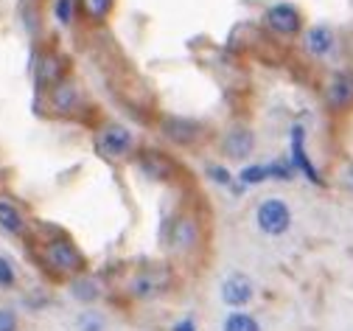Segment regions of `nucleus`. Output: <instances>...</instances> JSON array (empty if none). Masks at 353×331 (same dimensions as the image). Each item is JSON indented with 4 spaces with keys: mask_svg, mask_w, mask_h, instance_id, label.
I'll list each match as a JSON object with an SVG mask.
<instances>
[{
    "mask_svg": "<svg viewBox=\"0 0 353 331\" xmlns=\"http://www.w3.org/2000/svg\"><path fill=\"white\" fill-rule=\"evenodd\" d=\"M42 256H46V264L54 272H62V275H76L84 267V256L68 239H51L46 245V253H42Z\"/></svg>",
    "mask_w": 353,
    "mask_h": 331,
    "instance_id": "nucleus-1",
    "label": "nucleus"
},
{
    "mask_svg": "<svg viewBox=\"0 0 353 331\" xmlns=\"http://www.w3.org/2000/svg\"><path fill=\"white\" fill-rule=\"evenodd\" d=\"M255 219H258V227H261L263 233L281 236V233H286L289 225H292V211H289V205H286L283 200L270 197V200H263V202L258 205Z\"/></svg>",
    "mask_w": 353,
    "mask_h": 331,
    "instance_id": "nucleus-2",
    "label": "nucleus"
},
{
    "mask_svg": "<svg viewBox=\"0 0 353 331\" xmlns=\"http://www.w3.org/2000/svg\"><path fill=\"white\" fill-rule=\"evenodd\" d=\"M132 146H135V138H132V132L121 124H110L99 135V149L107 158H123V155L132 152Z\"/></svg>",
    "mask_w": 353,
    "mask_h": 331,
    "instance_id": "nucleus-3",
    "label": "nucleus"
},
{
    "mask_svg": "<svg viewBox=\"0 0 353 331\" xmlns=\"http://www.w3.org/2000/svg\"><path fill=\"white\" fill-rule=\"evenodd\" d=\"M250 298H252V281L247 275L236 272V275H228L222 281V301L228 306H236L239 309V306L250 303Z\"/></svg>",
    "mask_w": 353,
    "mask_h": 331,
    "instance_id": "nucleus-4",
    "label": "nucleus"
},
{
    "mask_svg": "<svg viewBox=\"0 0 353 331\" xmlns=\"http://www.w3.org/2000/svg\"><path fill=\"white\" fill-rule=\"evenodd\" d=\"M267 23H270L272 31L289 37V34H297V28H300V15H297L294 6L278 3V6H272V9L267 12Z\"/></svg>",
    "mask_w": 353,
    "mask_h": 331,
    "instance_id": "nucleus-5",
    "label": "nucleus"
},
{
    "mask_svg": "<svg viewBox=\"0 0 353 331\" xmlns=\"http://www.w3.org/2000/svg\"><path fill=\"white\" fill-rule=\"evenodd\" d=\"M292 163H294V169H300L312 182L323 185L320 171L312 166V160H308V155H305V149H303V126H294V129H292Z\"/></svg>",
    "mask_w": 353,
    "mask_h": 331,
    "instance_id": "nucleus-6",
    "label": "nucleus"
},
{
    "mask_svg": "<svg viewBox=\"0 0 353 331\" xmlns=\"http://www.w3.org/2000/svg\"><path fill=\"white\" fill-rule=\"evenodd\" d=\"M225 152L233 160H244L252 152V132L247 129H230L225 138Z\"/></svg>",
    "mask_w": 353,
    "mask_h": 331,
    "instance_id": "nucleus-7",
    "label": "nucleus"
},
{
    "mask_svg": "<svg viewBox=\"0 0 353 331\" xmlns=\"http://www.w3.org/2000/svg\"><path fill=\"white\" fill-rule=\"evenodd\" d=\"M0 230L3 233H12V236H20L26 230V219H23V211L9 202V200H0Z\"/></svg>",
    "mask_w": 353,
    "mask_h": 331,
    "instance_id": "nucleus-8",
    "label": "nucleus"
},
{
    "mask_svg": "<svg viewBox=\"0 0 353 331\" xmlns=\"http://www.w3.org/2000/svg\"><path fill=\"white\" fill-rule=\"evenodd\" d=\"M353 102V79L347 73H336L331 87H328V104L331 107H345Z\"/></svg>",
    "mask_w": 353,
    "mask_h": 331,
    "instance_id": "nucleus-9",
    "label": "nucleus"
},
{
    "mask_svg": "<svg viewBox=\"0 0 353 331\" xmlns=\"http://www.w3.org/2000/svg\"><path fill=\"white\" fill-rule=\"evenodd\" d=\"M51 104H54V110H59V113L76 110V104H79L76 87H73L70 82H59V84L54 87V93H51Z\"/></svg>",
    "mask_w": 353,
    "mask_h": 331,
    "instance_id": "nucleus-10",
    "label": "nucleus"
},
{
    "mask_svg": "<svg viewBox=\"0 0 353 331\" xmlns=\"http://www.w3.org/2000/svg\"><path fill=\"white\" fill-rule=\"evenodd\" d=\"M331 45H334V34L325 26H314L305 37V48H308V54H314V57H323Z\"/></svg>",
    "mask_w": 353,
    "mask_h": 331,
    "instance_id": "nucleus-11",
    "label": "nucleus"
},
{
    "mask_svg": "<svg viewBox=\"0 0 353 331\" xmlns=\"http://www.w3.org/2000/svg\"><path fill=\"white\" fill-rule=\"evenodd\" d=\"M165 132L168 138H174L176 144H191V140L199 135V126L191 121H180V118H168L165 121Z\"/></svg>",
    "mask_w": 353,
    "mask_h": 331,
    "instance_id": "nucleus-12",
    "label": "nucleus"
},
{
    "mask_svg": "<svg viewBox=\"0 0 353 331\" xmlns=\"http://www.w3.org/2000/svg\"><path fill=\"white\" fill-rule=\"evenodd\" d=\"M141 169H143L149 177H160V180L171 174V163H168L163 155H157V152L143 155V158H141Z\"/></svg>",
    "mask_w": 353,
    "mask_h": 331,
    "instance_id": "nucleus-13",
    "label": "nucleus"
},
{
    "mask_svg": "<svg viewBox=\"0 0 353 331\" xmlns=\"http://www.w3.org/2000/svg\"><path fill=\"white\" fill-rule=\"evenodd\" d=\"M62 70H65V65H62V59L57 54L42 57V62H39V79L42 82H57L62 76Z\"/></svg>",
    "mask_w": 353,
    "mask_h": 331,
    "instance_id": "nucleus-14",
    "label": "nucleus"
},
{
    "mask_svg": "<svg viewBox=\"0 0 353 331\" xmlns=\"http://www.w3.org/2000/svg\"><path fill=\"white\" fill-rule=\"evenodd\" d=\"M225 331H261V328H258V320L255 317L236 312V314H230L225 320Z\"/></svg>",
    "mask_w": 353,
    "mask_h": 331,
    "instance_id": "nucleus-15",
    "label": "nucleus"
},
{
    "mask_svg": "<svg viewBox=\"0 0 353 331\" xmlns=\"http://www.w3.org/2000/svg\"><path fill=\"white\" fill-rule=\"evenodd\" d=\"M194 239H196V227L188 219L176 222V227H174V247H188Z\"/></svg>",
    "mask_w": 353,
    "mask_h": 331,
    "instance_id": "nucleus-16",
    "label": "nucleus"
},
{
    "mask_svg": "<svg viewBox=\"0 0 353 331\" xmlns=\"http://www.w3.org/2000/svg\"><path fill=\"white\" fill-rule=\"evenodd\" d=\"M81 9L87 17H93V20H101L112 12V0H81Z\"/></svg>",
    "mask_w": 353,
    "mask_h": 331,
    "instance_id": "nucleus-17",
    "label": "nucleus"
},
{
    "mask_svg": "<svg viewBox=\"0 0 353 331\" xmlns=\"http://www.w3.org/2000/svg\"><path fill=\"white\" fill-rule=\"evenodd\" d=\"M160 290V283H157V278H152V275H138L135 281H132V292H135L138 298H149V295H154Z\"/></svg>",
    "mask_w": 353,
    "mask_h": 331,
    "instance_id": "nucleus-18",
    "label": "nucleus"
},
{
    "mask_svg": "<svg viewBox=\"0 0 353 331\" xmlns=\"http://www.w3.org/2000/svg\"><path fill=\"white\" fill-rule=\"evenodd\" d=\"M73 295H76L79 301H84V303H90V301L99 298V287H96L90 278H79V281L73 283Z\"/></svg>",
    "mask_w": 353,
    "mask_h": 331,
    "instance_id": "nucleus-19",
    "label": "nucleus"
},
{
    "mask_svg": "<svg viewBox=\"0 0 353 331\" xmlns=\"http://www.w3.org/2000/svg\"><path fill=\"white\" fill-rule=\"evenodd\" d=\"M76 325H79V331H104V317L99 312H84Z\"/></svg>",
    "mask_w": 353,
    "mask_h": 331,
    "instance_id": "nucleus-20",
    "label": "nucleus"
},
{
    "mask_svg": "<svg viewBox=\"0 0 353 331\" xmlns=\"http://www.w3.org/2000/svg\"><path fill=\"white\" fill-rule=\"evenodd\" d=\"M267 166H247L241 171V182H261V180H267Z\"/></svg>",
    "mask_w": 353,
    "mask_h": 331,
    "instance_id": "nucleus-21",
    "label": "nucleus"
},
{
    "mask_svg": "<svg viewBox=\"0 0 353 331\" xmlns=\"http://www.w3.org/2000/svg\"><path fill=\"white\" fill-rule=\"evenodd\" d=\"M0 287H14V267L0 256Z\"/></svg>",
    "mask_w": 353,
    "mask_h": 331,
    "instance_id": "nucleus-22",
    "label": "nucleus"
},
{
    "mask_svg": "<svg viewBox=\"0 0 353 331\" xmlns=\"http://www.w3.org/2000/svg\"><path fill=\"white\" fill-rule=\"evenodd\" d=\"M70 17H73V0H57V20L68 26Z\"/></svg>",
    "mask_w": 353,
    "mask_h": 331,
    "instance_id": "nucleus-23",
    "label": "nucleus"
},
{
    "mask_svg": "<svg viewBox=\"0 0 353 331\" xmlns=\"http://www.w3.org/2000/svg\"><path fill=\"white\" fill-rule=\"evenodd\" d=\"M0 331H17V314L12 309H0Z\"/></svg>",
    "mask_w": 353,
    "mask_h": 331,
    "instance_id": "nucleus-24",
    "label": "nucleus"
},
{
    "mask_svg": "<svg viewBox=\"0 0 353 331\" xmlns=\"http://www.w3.org/2000/svg\"><path fill=\"white\" fill-rule=\"evenodd\" d=\"M210 177H213L216 182H222V185H230V171L219 169V166H210Z\"/></svg>",
    "mask_w": 353,
    "mask_h": 331,
    "instance_id": "nucleus-25",
    "label": "nucleus"
},
{
    "mask_svg": "<svg viewBox=\"0 0 353 331\" xmlns=\"http://www.w3.org/2000/svg\"><path fill=\"white\" fill-rule=\"evenodd\" d=\"M174 331H194V323L191 320H183V323H176Z\"/></svg>",
    "mask_w": 353,
    "mask_h": 331,
    "instance_id": "nucleus-26",
    "label": "nucleus"
},
{
    "mask_svg": "<svg viewBox=\"0 0 353 331\" xmlns=\"http://www.w3.org/2000/svg\"><path fill=\"white\" fill-rule=\"evenodd\" d=\"M347 180H350V185H353V166H350V171H347Z\"/></svg>",
    "mask_w": 353,
    "mask_h": 331,
    "instance_id": "nucleus-27",
    "label": "nucleus"
}]
</instances>
